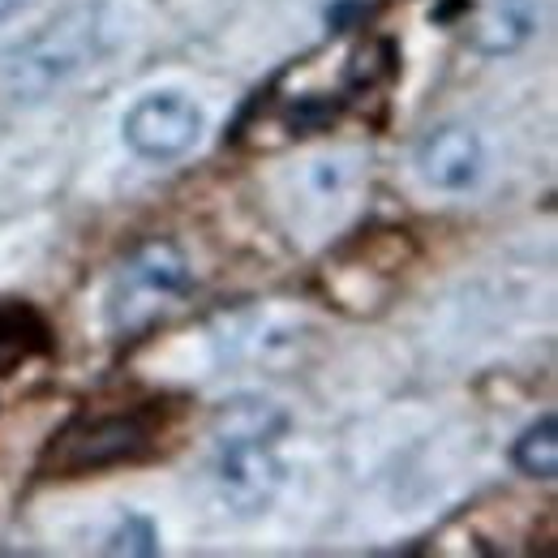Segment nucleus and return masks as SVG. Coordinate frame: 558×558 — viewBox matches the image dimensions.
<instances>
[{
	"label": "nucleus",
	"mask_w": 558,
	"mask_h": 558,
	"mask_svg": "<svg viewBox=\"0 0 558 558\" xmlns=\"http://www.w3.org/2000/svg\"><path fill=\"white\" fill-rule=\"evenodd\" d=\"M185 288H190L185 254L177 245H168V241H150V245H142L138 254L125 263L121 283L112 292V314L125 310V305H146V314H150L168 296H181Z\"/></svg>",
	"instance_id": "obj_6"
},
{
	"label": "nucleus",
	"mask_w": 558,
	"mask_h": 558,
	"mask_svg": "<svg viewBox=\"0 0 558 558\" xmlns=\"http://www.w3.org/2000/svg\"><path fill=\"white\" fill-rule=\"evenodd\" d=\"M17 9H22V0H0V26H4V22H9Z\"/></svg>",
	"instance_id": "obj_9"
},
{
	"label": "nucleus",
	"mask_w": 558,
	"mask_h": 558,
	"mask_svg": "<svg viewBox=\"0 0 558 558\" xmlns=\"http://www.w3.org/2000/svg\"><path fill=\"white\" fill-rule=\"evenodd\" d=\"M215 489L223 507L241 520L263 515L283 486V464L276 456V438L263 434H215Z\"/></svg>",
	"instance_id": "obj_3"
},
{
	"label": "nucleus",
	"mask_w": 558,
	"mask_h": 558,
	"mask_svg": "<svg viewBox=\"0 0 558 558\" xmlns=\"http://www.w3.org/2000/svg\"><path fill=\"white\" fill-rule=\"evenodd\" d=\"M511 464L524 473V477H537V482H555L558 473V425L555 417H542L537 425H529L515 447H511Z\"/></svg>",
	"instance_id": "obj_7"
},
{
	"label": "nucleus",
	"mask_w": 558,
	"mask_h": 558,
	"mask_svg": "<svg viewBox=\"0 0 558 558\" xmlns=\"http://www.w3.org/2000/svg\"><path fill=\"white\" fill-rule=\"evenodd\" d=\"M486 172V142L469 125H442L417 146V177L438 194H464Z\"/></svg>",
	"instance_id": "obj_5"
},
{
	"label": "nucleus",
	"mask_w": 558,
	"mask_h": 558,
	"mask_svg": "<svg viewBox=\"0 0 558 558\" xmlns=\"http://www.w3.org/2000/svg\"><path fill=\"white\" fill-rule=\"evenodd\" d=\"M207 134V112L194 95L163 86L138 95L121 117V138L146 163H177Z\"/></svg>",
	"instance_id": "obj_2"
},
{
	"label": "nucleus",
	"mask_w": 558,
	"mask_h": 558,
	"mask_svg": "<svg viewBox=\"0 0 558 558\" xmlns=\"http://www.w3.org/2000/svg\"><path fill=\"white\" fill-rule=\"evenodd\" d=\"M104 555H159V529L146 520V515H125L112 533H108V542H104Z\"/></svg>",
	"instance_id": "obj_8"
},
{
	"label": "nucleus",
	"mask_w": 558,
	"mask_h": 558,
	"mask_svg": "<svg viewBox=\"0 0 558 558\" xmlns=\"http://www.w3.org/2000/svg\"><path fill=\"white\" fill-rule=\"evenodd\" d=\"M155 438V421L146 413H86L70 421L44 451V473L48 477H86L104 473L117 464L142 460Z\"/></svg>",
	"instance_id": "obj_1"
},
{
	"label": "nucleus",
	"mask_w": 558,
	"mask_h": 558,
	"mask_svg": "<svg viewBox=\"0 0 558 558\" xmlns=\"http://www.w3.org/2000/svg\"><path fill=\"white\" fill-rule=\"evenodd\" d=\"M95 52V26L90 22H52L44 35H35L31 44H22L17 52L4 57V82L9 90H26V95H39V90H52L57 82H65L70 73H77Z\"/></svg>",
	"instance_id": "obj_4"
}]
</instances>
